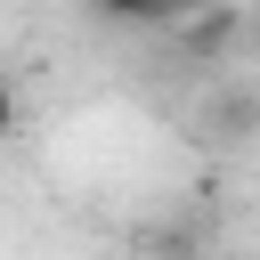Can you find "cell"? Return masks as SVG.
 <instances>
[{"label":"cell","mask_w":260,"mask_h":260,"mask_svg":"<svg viewBox=\"0 0 260 260\" xmlns=\"http://www.w3.org/2000/svg\"><path fill=\"white\" fill-rule=\"evenodd\" d=\"M89 8V24H130V32H154V24H187V16H203L211 0H81Z\"/></svg>","instance_id":"cell-1"}]
</instances>
